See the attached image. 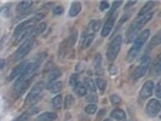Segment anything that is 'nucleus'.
I'll list each match as a JSON object with an SVG mask.
<instances>
[{
  "label": "nucleus",
  "mask_w": 161,
  "mask_h": 121,
  "mask_svg": "<svg viewBox=\"0 0 161 121\" xmlns=\"http://www.w3.org/2000/svg\"><path fill=\"white\" fill-rule=\"evenodd\" d=\"M154 91H155L156 98H160L161 97V81H159L156 85H154Z\"/></svg>",
  "instance_id": "nucleus-35"
},
{
  "label": "nucleus",
  "mask_w": 161,
  "mask_h": 121,
  "mask_svg": "<svg viewBox=\"0 0 161 121\" xmlns=\"http://www.w3.org/2000/svg\"><path fill=\"white\" fill-rule=\"evenodd\" d=\"M110 115H111V118H113V119L119 120V121H123V120H125V119H126V114H125V111H124L123 109H119V108H116V109L113 110V111L110 113Z\"/></svg>",
  "instance_id": "nucleus-16"
},
{
  "label": "nucleus",
  "mask_w": 161,
  "mask_h": 121,
  "mask_svg": "<svg viewBox=\"0 0 161 121\" xmlns=\"http://www.w3.org/2000/svg\"><path fill=\"white\" fill-rule=\"evenodd\" d=\"M46 88H49L52 93H57L63 88V84L61 81H51L46 85Z\"/></svg>",
  "instance_id": "nucleus-13"
},
{
  "label": "nucleus",
  "mask_w": 161,
  "mask_h": 121,
  "mask_svg": "<svg viewBox=\"0 0 161 121\" xmlns=\"http://www.w3.org/2000/svg\"><path fill=\"white\" fill-rule=\"evenodd\" d=\"M123 45V35H116L114 39L111 40V43L108 46L107 50V58L110 62H114L118 57V55L120 52V48Z\"/></svg>",
  "instance_id": "nucleus-1"
},
{
  "label": "nucleus",
  "mask_w": 161,
  "mask_h": 121,
  "mask_svg": "<svg viewBox=\"0 0 161 121\" xmlns=\"http://www.w3.org/2000/svg\"><path fill=\"white\" fill-rule=\"evenodd\" d=\"M34 110H38V109H35V108H32V109L27 110L26 113H23V114H22L21 116H18V118H17V120H16V121H28V119H29L32 115H33Z\"/></svg>",
  "instance_id": "nucleus-22"
},
{
  "label": "nucleus",
  "mask_w": 161,
  "mask_h": 121,
  "mask_svg": "<svg viewBox=\"0 0 161 121\" xmlns=\"http://www.w3.org/2000/svg\"><path fill=\"white\" fill-rule=\"evenodd\" d=\"M80 11H81V4H80L79 1H75L70 6L69 16H70V17H75V16H78L80 13Z\"/></svg>",
  "instance_id": "nucleus-17"
},
{
  "label": "nucleus",
  "mask_w": 161,
  "mask_h": 121,
  "mask_svg": "<svg viewBox=\"0 0 161 121\" xmlns=\"http://www.w3.org/2000/svg\"><path fill=\"white\" fill-rule=\"evenodd\" d=\"M149 66H150V57H149V56H144V57L141 59L139 64L137 66V68L134 69V71H133V75H132L133 79L138 80V79L143 78L144 75H146Z\"/></svg>",
  "instance_id": "nucleus-3"
},
{
  "label": "nucleus",
  "mask_w": 161,
  "mask_h": 121,
  "mask_svg": "<svg viewBox=\"0 0 161 121\" xmlns=\"http://www.w3.org/2000/svg\"><path fill=\"white\" fill-rule=\"evenodd\" d=\"M154 6H155V3H154V1H148V3L141 9V11L138 12V15H137V18H139V17H142V16L149 13V12L153 10V7H154Z\"/></svg>",
  "instance_id": "nucleus-14"
},
{
  "label": "nucleus",
  "mask_w": 161,
  "mask_h": 121,
  "mask_svg": "<svg viewBox=\"0 0 161 121\" xmlns=\"http://www.w3.org/2000/svg\"><path fill=\"white\" fill-rule=\"evenodd\" d=\"M73 104H74V97L71 94H67L66 96V101H64V107H66L67 109H69Z\"/></svg>",
  "instance_id": "nucleus-30"
},
{
  "label": "nucleus",
  "mask_w": 161,
  "mask_h": 121,
  "mask_svg": "<svg viewBox=\"0 0 161 121\" xmlns=\"http://www.w3.org/2000/svg\"><path fill=\"white\" fill-rule=\"evenodd\" d=\"M74 91H75V93H76L78 96H80V97L85 96V94H86V92H87L86 87H85V85H84L83 83H79V84L74 87Z\"/></svg>",
  "instance_id": "nucleus-21"
},
{
  "label": "nucleus",
  "mask_w": 161,
  "mask_h": 121,
  "mask_svg": "<svg viewBox=\"0 0 161 121\" xmlns=\"http://www.w3.org/2000/svg\"><path fill=\"white\" fill-rule=\"evenodd\" d=\"M115 20H116V13H109L108 18H107L106 23L103 24V28L101 30V34H102L103 38H106L110 34V31H111L113 27H114V24H115Z\"/></svg>",
  "instance_id": "nucleus-9"
},
{
  "label": "nucleus",
  "mask_w": 161,
  "mask_h": 121,
  "mask_svg": "<svg viewBox=\"0 0 161 121\" xmlns=\"http://www.w3.org/2000/svg\"><path fill=\"white\" fill-rule=\"evenodd\" d=\"M36 22H39V21H41L43 18H44V13H36L35 16H34V17H33Z\"/></svg>",
  "instance_id": "nucleus-38"
},
{
  "label": "nucleus",
  "mask_w": 161,
  "mask_h": 121,
  "mask_svg": "<svg viewBox=\"0 0 161 121\" xmlns=\"http://www.w3.org/2000/svg\"><path fill=\"white\" fill-rule=\"evenodd\" d=\"M121 4H123L121 1H115L114 4H113V9H111V12H113V10H114V11H115V10H116V9H118V7H119L120 5H121ZM111 12H110V13H111Z\"/></svg>",
  "instance_id": "nucleus-39"
},
{
  "label": "nucleus",
  "mask_w": 161,
  "mask_h": 121,
  "mask_svg": "<svg viewBox=\"0 0 161 121\" xmlns=\"http://www.w3.org/2000/svg\"><path fill=\"white\" fill-rule=\"evenodd\" d=\"M62 12H63V7L62 6H56L53 9V15L55 16H60V15H62Z\"/></svg>",
  "instance_id": "nucleus-37"
},
{
  "label": "nucleus",
  "mask_w": 161,
  "mask_h": 121,
  "mask_svg": "<svg viewBox=\"0 0 161 121\" xmlns=\"http://www.w3.org/2000/svg\"><path fill=\"white\" fill-rule=\"evenodd\" d=\"M61 76V70L60 69H52L49 74V81H56V79H58Z\"/></svg>",
  "instance_id": "nucleus-27"
},
{
  "label": "nucleus",
  "mask_w": 161,
  "mask_h": 121,
  "mask_svg": "<svg viewBox=\"0 0 161 121\" xmlns=\"http://www.w3.org/2000/svg\"><path fill=\"white\" fill-rule=\"evenodd\" d=\"M104 114H106V109H102V110H99V113H98V120H99L102 116H104Z\"/></svg>",
  "instance_id": "nucleus-40"
},
{
  "label": "nucleus",
  "mask_w": 161,
  "mask_h": 121,
  "mask_svg": "<svg viewBox=\"0 0 161 121\" xmlns=\"http://www.w3.org/2000/svg\"><path fill=\"white\" fill-rule=\"evenodd\" d=\"M160 44H161V33L159 31V33L155 34V36H153V39H151V41H150L149 46H150V48H154V47L159 46Z\"/></svg>",
  "instance_id": "nucleus-24"
},
{
  "label": "nucleus",
  "mask_w": 161,
  "mask_h": 121,
  "mask_svg": "<svg viewBox=\"0 0 161 121\" xmlns=\"http://www.w3.org/2000/svg\"><path fill=\"white\" fill-rule=\"evenodd\" d=\"M94 40V33H90V34H86L83 38V43H81V50L84 48H87L88 46H91L92 41Z\"/></svg>",
  "instance_id": "nucleus-15"
},
{
  "label": "nucleus",
  "mask_w": 161,
  "mask_h": 121,
  "mask_svg": "<svg viewBox=\"0 0 161 121\" xmlns=\"http://www.w3.org/2000/svg\"><path fill=\"white\" fill-rule=\"evenodd\" d=\"M32 5H33V1H21L18 4V6H17V10L21 13H24V12H27V11L30 10Z\"/></svg>",
  "instance_id": "nucleus-18"
},
{
  "label": "nucleus",
  "mask_w": 161,
  "mask_h": 121,
  "mask_svg": "<svg viewBox=\"0 0 161 121\" xmlns=\"http://www.w3.org/2000/svg\"><path fill=\"white\" fill-rule=\"evenodd\" d=\"M103 121H110V120H108V119H107V120H103Z\"/></svg>",
  "instance_id": "nucleus-43"
},
{
  "label": "nucleus",
  "mask_w": 161,
  "mask_h": 121,
  "mask_svg": "<svg viewBox=\"0 0 161 121\" xmlns=\"http://www.w3.org/2000/svg\"><path fill=\"white\" fill-rule=\"evenodd\" d=\"M149 35H150V30L149 29L142 30L138 35L134 36V39H133V45H132L131 48H132V50H134V51H137V52H139V50L143 47V45L146 44V41L148 40Z\"/></svg>",
  "instance_id": "nucleus-5"
},
{
  "label": "nucleus",
  "mask_w": 161,
  "mask_h": 121,
  "mask_svg": "<svg viewBox=\"0 0 161 121\" xmlns=\"http://www.w3.org/2000/svg\"><path fill=\"white\" fill-rule=\"evenodd\" d=\"M57 115L55 114V113H51V111H47V113H43V114H40L35 121H55Z\"/></svg>",
  "instance_id": "nucleus-12"
},
{
  "label": "nucleus",
  "mask_w": 161,
  "mask_h": 121,
  "mask_svg": "<svg viewBox=\"0 0 161 121\" xmlns=\"http://www.w3.org/2000/svg\"><path fill=\"white\" fill-rule=\"evenodd\" d=\"M94 83H96V87H98L101 92H104V91H106V88H107V81H106L104 79L98 78Z\"/></svg>",
  "instance_id": "nucleus-26"
},
{
  "label": "nucleus",
  "mask_w": 161,
  "mask_h": 121,
  "mask_svg": "<svg viewBox=\"0 0 161 121\" xmlns=\"http://www.w3.org/2000/svg\"><path fill=\"white\" fill-rule=\"evenodd\" d=\"M27 63L28 62H22V63H20L18 66H16L12 70H11V73H10V76H9V79L10 80H15V79H18L21 75H22V73H23V70H24V68L27 67Z\"/></svg>",
  "instance_id": "nucleus-10"
},
{
  "label": "nucleus",
  "mask_w": 161,
  "mask_h": 121,
  "mask_svg": "<svg viewBox=\"0 0 161 121\" xmlns=\"http://www.w3.org/2000/svg\"><path fill=\"white\" fill-rule=\"evenodd\" d=\"M108 7H109V3L108 1H101V4H99V10L101 11H106Z\"/></svg>",
  "instance_id": "nucleus-36"
},
{
  "label": "nucleus",
  "mask_w": 161,
  "mask_h": 121,
  "mask_svg": "<svg viewBox=\"0 0 161 121\" xmlns=\"http://www.w3.org/2000/svg\"><path fill=\"white\" fill-rule=\"evenodd\" d=\"M46 29V23H40V24H36V27H35V29H34V34H35V36L36 35H39V34H41L43 31Z\"/></svg>",
  "instance_id": "nucleus-31"
},
{
  "label": "nucleus",
  "mask_w": 161,
  "mask_h": 121,
  "mask_svg": "<svg viewBox=\"0 0 161 121\" xmlns=\"http://www.w3.org/2000/svg\"><path fill=\"white\" fill-rule=\"evenodd\" d=\"M44 83H38L32 90L29 91V93H28V96L26 97V104H32V103H35L40 97H41V92H43V90H44Z\"/></svg>",
  "instance_id": "nucleus-4"
},
{
  "label": "nucleus",
  "mask_w": 161,
  "mask_h": 121,
  "mask_svg": "<svg viewBox=\"0 0 161 121\" xmlns=\"http://www.w3.org/2000/svg\"><path fill=\"white\" fill-rule=\"evenodd\" d=\"M86 101H87L88 104H96L97 101H98V97H97V94H94V93L88 94V96H86Z\"/></svg>",
  "instance_id": "nucleus-32"
},
{
  "label": "nucleus",
  "mask_w": 161,
  "mask_h": 121,
  "mask_svg": "<svg viewBox=\"0 0 161 121\" xmlns=\"http://www.w3.org/2000/svg\"><path fill=\"white\" fill-rule=\"evenodd\" d=\"M97 111V104H87L86 108H85V113L88 115H92Z\"/></svg>",
  "instance_id": "nucleus-29"
},
{
  "label": "nucleus",
  "mask_w": 161,
  "mask_h": 121,
  "mask_svg": "<svg viewBox=\"0 0 161 121\" xmlns=\"http://www.w3.org/2000/svg\"><path fill=\"white\" fill-rule=\"evenodd\" d=\"M36 24H38V22H36L34 18H29V20H27V21H24V22L20 23L18 26L16 27L15 31H13V36L17 38L20 34L24 33V31H27V30H29V29H32V28H35Z\"/></svg>",
  "instance_id": "nucleus-6"
},
{
  "label": "nucleus",
  "mask_w": 161,
  "mask_h": 121,
  "mask_svg": "<svg viewBox=\"0 0 161 121\" xmlns=\"http://www.w3.org/2000/svg\"><path fill=\"white\" fill-rule=\"evenodd\" d=\"M161 109V103L159 99L156 98H151L146 106V113L148 114V116L154 118L159 114V111Z\"/></svg>",
  "instance_id": "nucleus-7"
},
{
  "label": "nucleus",
  "mask_w": 161,
  "mask_h": 121,
  "mask_svg": "<svg viewBox=\"0 0 161 121\" xmlns=\"http://www.w3.org/2000/svg\"><path fill=\"white\" fill-rule=\"evenodd\" d=\"M93 68L97 75H102L103 74V63H102V56L99 53H97L93 58Z\"/></svg>",
  "instance_id": "nucleus-11"
},
{
  "label": "nucleus",
  "mask_w": 161,
  "mask_h": 121,
  "mask_svg": "<svg viewBox=\"0 0 161 121\" xmlns=\"http://www.w3.org/2000/svg\"><path fill=\"white\" fill-rule=\"evenodd\" d=\"M153 70H154L155 75H160V73H161V58H160V55H158V57H156L155 61H154Z\"/></svg>",
  "instance_id": "nucleus-23"
},
{
  "label": "nucleus",
  "mask_w": 161,
  "mask_h": 121,
  "mask_svg": "<svg viewBox=\"0 0 161 121\" xmlns=\"http://www.w3.org/2000/svg\"><path fill=\"white\" fill-rule=\"evenodd\" d=\"M110 73H111V74H113V73L115 74V73H116V69H115L114 67H110Z\"/></svg>",
  "instance_id": "nucleus-42"
},
{
  "label": "nucleus",
  "mask_w": 161,
  "mask_h": 121,
  "mask_svg": "<svg viewBox=\"0 0 161 121\" xmlns=\"http://www.w3.org/2000/svg\"><path fill=\"white\" fill-rule=\"evenodd\" d=\"M154 92V81L153 80H148V81L144 83V85L142 86L141 91H139V99L144 101L149 98V97Z\"/></svg>",
  "instance_id": "nucleus-8"
},
{
  "label": "nucleus",
  "mask_w": 161,
  "mask_h": 121,
  "mask_svg": "<svg viewBox=\"0 0 161 121\" xmlns=\"http://www.w3.org/2000/svg\"><path fill=\"white\" fill-rule=\"evenodd\" d=\"M110 102L114 104V106H118V104H120V102H121V98H120V97L118 96V94H111L110 96Z\"/></svg>",
  "instance_id": "nucleus-34"
},
{
  "label": "nucleus",
  "mask_w": 161,
  "mask_h": 121,
  "mask_svg": "<svg viewBox=\"0 0 161 121\" xmlns=\"http://www.w3.org/2000/svg\"><path fill=\"white\" fill-rule=\"evenodd\" d=\"M33 44H34V40L30 39V40H26L24 43H23L18 48L17 51L15 52L13 57H12V61H21L22 58H24L29 53V51L32 50V47H33Z\"/></svg>",
  "instance_id": "nucleus-2"
},
{
  "label": "nucleus",
  "mask_w": 161,
  "mask_h": 121,
  "mask_svg": "<svg viewBox=\"0 0 161 121\" xmlns=\"http://www.w3.org/2000/svg\"><path fill=\"white\" fill-rule=\"evenodd\" d=\"M83 84L85 85L86 90H88L91 93H94V92H96V88H97V87H96V83L93 81L92 79H90V78H86V79H85V81H84Z\"/></svg>",
  "instance_id": "nucleus-19"
},
{
  "label": "nucleus",
  "mask_w": 161,
  "mask_h": 121,
  "mask_svg": "<svg viewBox=\"0 0 161 121\" xmlns=\"http://www.w3.org/2000/svg\"><path fill=\"white\" fill-rule=\"evenodd\" d=\"M136 4V1H128L127 4H126V6H125V9H128V7H130V6H133Z\"/></svg>",
  "instance_id": "nucleus-41"
},
{
  "label": "nucleus",
  "mask_w": 161,
  "mask_h": 121,
  "mask_svg": "<svg viewBox=\"0 0 161 121\" xmlns=\"http://www.w3.org/2000/svg\"><path fill=\"white\" fill-rule=\"evenodd\" d=\"M101 27H102V23H101L99 20H93V21L90 22V24H88V28H90L93 33H94V31H97V30H99Z\"/></svg>",
  "instance_id": "nucleus-25"
},
{
  "label": "nucleus",
  "mask_w": 161,
  "mask_h": 121,
  "mask_svg": "<svg viewBox=\"0 0 161 121\" xmlns=\"http://www.w3.org/2000/svg\"><path fill=\"white\" fill-rule=\"evenodd\" d=\"M51 104H52L53 109H61L62 108V104H63V97L61 94L55 96L53 98L51 99Z\"/></svg>",
  "instance_id": "nucleus-20"
},
{
  "label": "nucleus",
  "mask_w": 161,
  "mask_h": 121,
  "mask_svg": "<svg viewBox=\"0 0 161 121\" xmlns=\"http://www.w3.org/2000/svg\"><path fill=\"white\" fill-rule=\"evenodd\" d=\"M78 84H79V75L78 74H73L70 76V79H69V85L71 87H75Z\"/></svg>",
  "instance_id": "nucleus-33"
},
{
  "label": "nucleus",
  "mask_w": 161,
  "mask_h": 121,
  "mask_svg": "<svg viewBox=\"0 0 161 121\" xmlns=\"http://www.w3.org/2000/svg\"><path fill=\"white\" fill-rule=\"evenodd\" d=\"M76 36H78V31L76 30H74V31H71V34L69 35V38H68V40H67V45H68V47H71L74 44H75V41H76Z\"/></svg>",
  "instance_id": "nucleus-28"
}]
</instances>
